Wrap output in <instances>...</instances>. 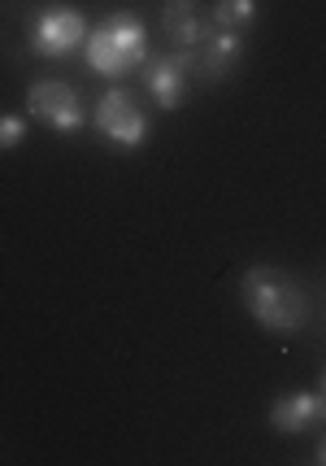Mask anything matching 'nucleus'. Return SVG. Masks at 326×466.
<instances>
[{
	"label": "nucleus",
	"mask_w": 326,
	"mask_h": 466,
	"mask_svg": "<svg viewBox=\"0 0 326 466\" xmlns=\"http://www.w3.org/2000/svg\"><path fill=\"white\" fill-rule=\"evenodd\" d=\"M326 423V397L322 392H287L270 406V427L283 436H305Z\"/></svg>",
	"instance_id": "nucleus-8"
},
{
	"label": "nucleus",
	"mask_w": 326,
	"mask_h": 466,
	"mask_svg": "<svg viewBox=\"0 0 326 466\" xmlns=\"http://www.w3.org/2000/svg\"><path fill=\"white\" fill-rule=\"evenodd\" d=\"M96 131L118 148H140L148 140V114L126 87H109L96 101Z\"/></svg>",
	"instance_id": "nucleus-6"
},
{
	"label": "nucleus",
	"mask_w": 326,
	"mask_h": 466,
	"mask_svg": "<svg viewBox=\"0 0 326 466\" xmlns=\"http://www.w3.org/2000/svg\"><path fill=\"white\" fill-rule=\"evenodd\" d=\"M322 397H326V375H322Z\"/></svg>",
	"instance_id": "nucleus-13"
},
{
	"label": "nucleus",
	"mask_w": 326,
	"mask_h": 466,
	"mask_svg": "<svg viewBox=\"0 0 326 466\" xmlns=\"http://www.w3.org/2000/svg\"><path fill=\"white\" fill-rule=\"evenodd\" d=\"M209 18H213L218 31H240L244 35L248 26L257 22V0H213Z\"/></svg>",
	"instance_id": "nucleus-10"
},
{
	"label": "nucleus",
	"mask_w": 326,
	"mask_h": 466,
	"mask_svg": "<svg viewBox=\"0 0 326 466\" xmlns=\"http://www.w3.org/2000/svg\"><path fill=\"white\" fill-rule=\"evenodd\" d=\"M162 31L170 48H201V40L213 31V18L201 9V0H162Z\"/></svg>",
	"instance_id": "nucleus-7"
},
{
	"label": "nucleus",
	"mask_w": 326,
	"mask_h": 466,
	"mask_svg": "<svg viewBox=\"0 0 326 466\" xmlns=\"http://www.w3.org/2000/svg\"><path fill=\"white\" fill-rule=\"evenodd\" d=\"M240 61H244V35L213 26L201 40V48H196V75H204L209 83H218V79H226Z\"/></svg>",
	"instance_id": "nucleus-9"
},
{
	"label": "nucleus",
	"mask_w": 326,
	"mask_h": 466,
	"mask_svg": "<svg viewBox=\"0 0 326 466\" xmlns=\"http://www.w3.org/2000/svg\"><path fill=\"white\" fill-rule=\"evenodd\" d=\"M26 109H31V118L40 127L57 131V136H79L87 118H92L83 92L65 79H35L26 87Z\"/></svg>",
	"instance_id": "nucleus-4"
},
{
	"label": "nucleus",
	"mask_w": 326,
	"mask_h": 466,
	"mask_svg": "<svg viewBox=\"0 0 326 466\" xmlns=\"http://www.w3.org/2000/svg\"><path fill=\"white\" fill-rule=\"evenodd\" d=\"M192 75H196V53L192 48H170L162 57L143 61V92L162 109H183Z\"/></svg>",
	"instance_id": "nucleus-5"
},
{
	"label": "nucleus",
	"mask_w": 326,
	"mask_h": 466,
	"mask_svg": "<svg viewBox=\"0 0 326 466\" xmlns=\"http://www.w3.org/2000/svg\"><path fill=\"white\" fill-rule=\"evenodd\" d=\"M83 57L101 79H126L131 70H143V61H148V26L131 9H118L87 31Z\"/></svg>",
	"instance_id": "nucleus-2"
},
{
	"label": "nucleus",
	"mask_w": 326,
	"mask_h": 466,
	"mask_svg": "<svg viewBox=\"0 0 326 466\" xmlns=\"http://www.w3.org/2000/svg\"><path fill=\"white\" fill-rule=\"evenodd\" d=\"M313 458H318V462L326 466V436H322V445H318V453H313Z\"/></svg>",
	"instance_id": "nucleus-12"
},
{
	"label": "nucleus",
	"mask_w": 326,
	"mask_h": 466,
	"mask_svg": "<svg viewBox=\"0 0 326 466\" xmlns=\"http://www.w3.org/2000/svg\"><path fill=\"white\" fill-rule=\"evenodd\" d=\"M26 140V118L22 114H0V153H14Z\"/></svg>",
	"instance_id": "nucleus-11"
},
{
	"label": "nucleus",
	"mask_w": 326,
	"mask_h": 466,
	"mask_svg": "<svg viewBox=\"0 0 326 466\" xmlns=\"http://www.w3.org/2000/svg\"><path fill=\"white\" fill-rule=\"evenodd\" d=\"M87 31H92V22L83 18V9H74V5H48V9L35 14L31 31H26V44L44 61H65L87 44Z\"/></svg>",
	"instance_id": "nucleus-3"
},
{
	"label": "nucleus",
	"mask_w": 326,
	"mask_h": 466,
	"mask_svg": "<svg viewBox=\"0 0 326 466\" xmlns=\"http://www.w3.org/2000/svg\"><path fill=\"white\" fill-rule=\"evenodd\" d=\"M240 297L252 323L274 331V336H296L309 323V297L287 270L279 266H252L240 279Z\"/></svg>",
	"instance_id": "nucleus-1"
}]
</instances>
